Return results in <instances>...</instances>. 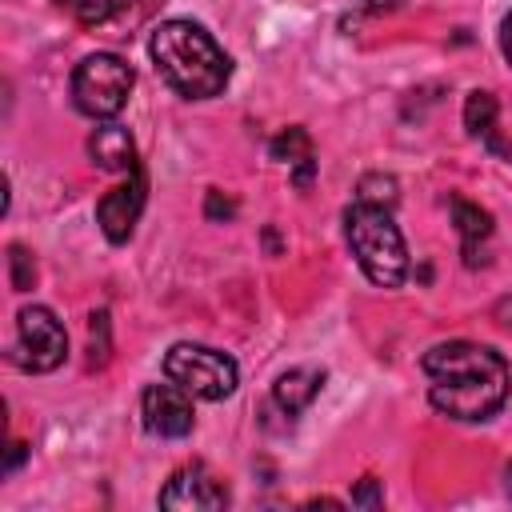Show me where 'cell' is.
Listing matches in <instances>:
<instances>
[{"instance_id":"cell-1","label":"cell","mask_w":512,"mask_h":512,"mask_svg":"<svg viewBox=\"0 0 512 512\" xmlns=\"http://www.w3.org/2000/svg\"><path fill=\"white\" fill-rule=\"evenodd\" d=\"M420 368L428 372V404L460 424H484L492 420L508 392H512V368L508 360L472 340H444L432 344L420 356Z\"/></svg>"},{"instance_id":"cell-2","label":"cell","mask_w":512,"mask_h":512,"mask_svg":"<svg viewBox=\"0 0 512 512\" xmlns=\"http://www.w3.org/2000/svg\"><path fill=\"white\" fill-rule=\"evenodd\" d=\"M148 52H152V64L164 76V84L176 88L188 100L220 96L228 76H232L228 52L196 20H164V24H156L152 40H148Z\"/></svg>"},{"instance_id":"cell-3","label":"cell","mask_w":512,"mask_h":512,"mask_svg":"<svg viewBox=\"0 0 512 512\" xmlns=\"http://www.w3.org/2000/svg\"><path fill=\"white\" fill-rule=\"evenodd\" d=\"M344 240L376 288H400L408 280V244L392 220V208L352 200L344 208Z\"/></svg>"},{"instance_id":"cell-4","label":"cell","mask_w":512,"mask_h":512,"mask_svg":"<svg viewBox=\"0 0 512 512\" xmlns=\"http://www.w3.org/2000/svg\"><path fill=\"white\" fill-rule=\"evenodd\" d=\"M132 84H136V72L124 56L116 52H92L84 56L76 68H72V80H68V96H72V108L88 120H112L124 112L128 96H132Z\"/></svg>"},{"instance_id":"cell-5","label":"cell","mask_w":512,"mask_h":512,"mask_svg":"<svg viewBox=\"0 0 512 512\" xmlns=\"http://www.w3.org/2000/svg\"><path fill=\"white\" fill-rule=\"evenodd\" d=\"M164 376L176 380L196 400H228L240 384V368L228 352L192 340H180L164 352Z\"/></svg>"},{"instance_id":"cell-6","label":"cell","mask_w":512,"mask_h":512,"mask_svg":"<svg viewBox=\"0 0 512 512\" xmlns=\"http://www.w3.org/2000/svg\"><path fill=\"white\" fill-rule=\"evenodd\" d=\"M68 356V332L44 304H24L16 312V340L8 348V360L20 372H52Z\"/></svg>"},{"instance_id":"cell-7","label":"cell","mask_w":512,"mask_h":512,"mask_svg":"<svg viewBox=\"0 0 512 512\" xmlns=\"http://www.w3.org/2000/svg\"><path fill=\"white\" fill-rule=\"evenodd\" d=\"M228 500H232L228 484L200 460L176 468L156 496V504L168 512H216V508H228Z\"/></svg>"},{"instance_id":"cell-8","label":"cell","mask_w":512,"mask_h":512,"mask_svg":"<svg viewBox=\"0 0 512 512\" xmlns=\"http://www.w3.org/2000/svg\"><path fill=\"white\" fill-rule=\"evenodd\" d=\"M192 392H184L176 380L168 384H148L140 392V420L152 436L160 440H184L196 424V412H192Z\"/></svg>"},{"instance_id":"cell-9","label":"cell","mask_w":512,"mask_h":512,"mask_svg":"<svg viewBox=\"0 0 512 512\" xmlns=\"http://www.w3.org/2000/svg\"><path fill=\"white\" fill-rule=\"evenodd\" d=\"M144 200H148V180H144V168H132L124 184L108 188L100 200H96V224L104 232L108 244H128L132 232H136V220L144 212Z\"/></svg>"},{"instance_id":"cell-10","label":"cell","mask_w":512,"mask_h":512,"mask_svg":"<svg viewBox=\"0 0 512 512\" xmlns=\"http://www.w3.org/2000/svg\"><path fill=\"white\" fill-rule=\"evenodd\" d=\"M88 156H92V164L104 168V172H132V168H140L132 132H128L124 124H112V120H104V124L88 136Z\"/></svg>"},{"instance_id":"cell-11","label":"cell","mask_w":512,"mask_h":512,"mask_svg":"<svg viewBox=\"0 0 512 512\" xmlns=\"http://www.w3.org/2000/svg\"><path fill=\"white\" fill-rule=\"evenodd\" d=\"M320 388H324V368H288L272 384V404L292 420L320 396Z\"/></svg>"},{"instance_id":"cell-12","label":"cell","mask_w":512,"mask_h":512,"mask_svg":"<svg viewBox=\"0 0 512 512\" xmlns=\"http://www.w3.org/2000/svg\"><path fill=\"white\" fill-rule=\"evenodd\" d=\"M448 208H452V224H456V232H460L464 264L476 268V264H480V244L492 236V212H484L480 204H472V200H464V196H452Z\"/></svg>"},{"instance_id":"cell-13","label":"cell","mask_w":512,"mask_h":512,"mask_svg":"<svg viewBox=\"0 0 512 512\" xmlns=\"http://www.w3.org/2000/svg\"><path fill=\"white\" fill-rule=\"evenodd\" d=\"M496 124H500V104H496V96L484 92V88L468 92V100H464V128H468V136L480 140L492 156H500V148H504Z\"/></svg>"},{"instance_id":"cell-14","label":"cell","mask_w":512,"mask_h":512,"mask_svg":"<svg viewBox=\"0 0 512 512\" xmlns=\"http://www.w3.org/2000/svg\"><path fill=\"white\" fill-rule=\"evenodd\" d=\"M268 156L292 168V184H296V188H308V184H312L316 156H312V136H308L304 128H284V132L268 144Z\"/></svg>"},{"instance_id":"cell-15","label":"cell","mask_w":512,"mask_h":512,"mask_svg":"<svg viewBox=\"0 0 512 512\" xmlns=\"http://www.w3.org/2000/svg\"><path fill=\"white\" fill-rule=\"evenodd\" d=\"M56 8L76 16L80 24H104V20H116L120 12H128L132 0H56Z\"/></svg>"},{"instance_id":"cell-16","label":"cell","mask_w":512,"mask_h":512,"mask_svg":"<svg viewBox=\"0 0 512 512\" xmlns=\"http://www.w3.org/2000/svg\"><path fill=\"white\" fill-rule=\"evenodd\" d=\"M356 200H364V204H380V208H396V200H400L396 176H388V172H368V176H360V184H356Z\"/></svg>"},{"instance_id":"cell-17","label":"cell","mask_w":512,"mask_h":512,"mask_svg":"<svg viewBox=\"0 0 512 512\" xmlns=\"http://www.w3.org/2000/svg\"><path fill=\"white\" fill-rule=\"evenodd\" d=\"M8 280H12V292L36 288V260L24 244H8Z\"/></svg>"},{"instance_id":"cell-18","label":"cell","mask_w":512,"mask_h":512,"mask_svg":"<svg viewBox=\"0 0 512 512\" xmlns=\"http://www.w3.org/2000/svg\"><path fill=\"white\" fill-rule=\"evenodd\" d=\"M88 320H92V324H88V336H92V340H88V368H96V364L108 360V348H112V344H108V312L100 308V312H92Z\"/></svg>"},{"instance_id":"cell-19","label":"cell","mask_w":512,"mask_h":512,"mask_svg":"<svg viewBox=\"0 0 512 512\" xmlns=\"http://www.w3.org/2000/svg\"><path fill=\"white\" fill-rule=\"evenodd\" d=\"M380 504H384L380 480H376V476H364V480H356V488H352V508H380Z\"/></svg>"},{"instance_id":"cell-20","label":"cell","mask_w":512,"mask_h":512,"mask_svg":"<svg viewBox=\"0 0 512 512\" xmlns=\"http://www.w3.org/2000/svg\"><path fill=\"white\" fill-rule=\"evenodd\" d=\"M204 216L224 224V220H232V216H236V200H228L220 188H212V192H208V200H204Z\"/></svg>"},{"instance_id":"cell-21","label":"cell","mask_w":512,"mask_h":512,"mask_svg":"<svg viewBox=\"0 0 512 512\" xmlns=\"http://www.w3.org/2000/svg\"><path fill=\"white\" fill-rule=\"evenodd\" d=\"M24 456H28V444H24V440H12V444H8V460H4V472H16V468L24 464Z\"/></svg>"},{"instance_id":"cell-22","label":"cell","mask_w":512,"mask_h":512,"mask_svg":"<svg viewBox=\"0 0 512 512\" xmlns=\"http://www.w3.org/2000/svg\"><path fill=\"white\" fill-rule=\"evenodd\" d=\"M500 52H504V60L512 64V12L500 20Z\"/></svg>"},{"instance_id":"cell-23","label":"cell","mask_w":512,"mask_h":512,"mask_svg":"<svg viewBox=\"0 0 512 512\" xmlns=\"http://www.w3.org/2000/svg\"><path fill=\"white\" fill-rule=\"evenodd\" d=\"M408 0H360V8L364 12H396V8H404Z\"/></svg>"},{"instance_id":"cell-24","label":"cell","mask_w":512,"mask_h":512,"mask_svg":"<svg viewBox=\"0 0 512 512\" xmlns=\"http://www.w3.org/2000/svg\"><path fill=\"white\" fill-rule=\"evenodd\" d=\"M504 484H508V496H512V464L504 468Z\"/></svg>"}]
</instances>
